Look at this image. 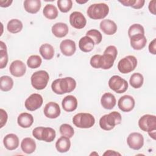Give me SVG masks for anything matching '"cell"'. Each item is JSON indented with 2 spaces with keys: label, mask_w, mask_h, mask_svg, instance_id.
Wrapping results in <instances>:
<instances>
[{
  "label": "cell",
  "mask_w": 156,
  "mask_h": 156,
  "mask_svg": "<svg viewBox=\"0 0 156 156\" xmlns=\"http://www.w3.org/2000/svg\"><path fill=\"white\" fill-rule=\"evenodd\" d=\"M76 87V82L71 77L55 79L51 84L52 90L57 94L71 93L75 89Z\"/></svg>",
  "instance_id": "cell-1"
},
{
  "label": "cell",
  "mask_w": 156,
  "mask_h": 156,
  "mask_svg": "<svg viewBox=\"0 0 156 156\" xmlns=\"http://www.w3.org/2000/svg\"><path fill=\"white\" fill-rule=\"evenodd\" d=\"M121 114L116 111L102 116L99 119V126L104 130H110L121 122Z\"/></svg>",
  "instance_id": "cell-2"
},
{
  "label": "cell",
  "mask_w": 156,
  "mask_h": 156,
  "mask_svg": "<svg viewBox=\"0 0 156 156\" xmlns=\"http://www.w3.org/2000/svg\"><path fill=\"white\" fill-rule=\"evenodd\" d=\"M109 12V7L105 3H97L90 5L87 10L88 16L93 20H101L105 18Z\"/></svg>",
  "instance_id": "cell-3"
},
{
  "label": "cell",
  "mask_w": 156,
  "mask_h": 156,
  "mask_svg": "<svg viewBox=\"0 0 156 156\" xmlns=\"http://www.w3.org/2000/svg\"><path fill=\"white\" fill-rule=\"evenodd\" d=\"M73 124L79 128L88 129L93 127L95 123L94 116L88 113H79L73 118Z\"/></svg>",
  "instance_id": "cell-4"
},
{
  "label": "cell",
  "mask_w": 156,
  "mask_h": 156,
  "mask_svg": "<svg viewBox=\"0 0 156 156\" xmlns=\"http://www.w3.org/2000/svg\"><path fill=\"white\" fill-rule=\"evenodd\" d=\"M32 135L38 140L50 143L54 141L56 133L54 129L51 127H37L32 131Z\"/></svg>",
  "instance_id": "cell-5"
},
{
  "label": "cell",
  "mask_w": 156,
  "mask_h": 156,
  "mask_svg": "<svg viewBox=\"0 0 156 156\" xmlns=\"http://www.w3.org/2000/svg\"><path fill=\"white\" fill-rule=\"evenodd\" d=\"M49 79V74L44 70H40L34 73L30 77L32 87L38 90L44 89L47 86Z\"/></svg>",
  "instance_id": "cell-6"
},
{
  "label": "cell",
  "mask_w": 156,
  "mask_h": 156,
  "mask_svg": "<svg viewBox=\"0 0 156 156\" xmlns=\"http://www.w3.org/2000/svg\"><path fill=\"white\" fill-rule=\"evenodd\" d=\"M137 66V59L133 55H127L121 59L118 63V69L122 74L133 71Z\"/></svg>",
  "instance_id": "cell-7"
},
{
  "label": "cell",
  "mask_w": 156,
  "mask_h": 156,
  "mask_svg": "<svg viewBox=\"0 0 156 156\" xmlns=\"http://www.w3.org/2000/svg\"><path fill=\"white\" fill-rule=\"evenodd\" d=\"M108 86L110 88L115 92L121 94L124 93L127 90L128 83L119 76L115 75L109 79Z\"/></svg>",
  "instance_id": "cell-8"
},
{
  "label": "cell",
  "mask_w": 156,
  "mask_h": 156,
  "mask_svg": "<svg viewBox=\"0 0 156 156\" xmlns=\"http://www.w3.org/2000/svg\"><path fill=\"white\" fill-rule=\"evenodd\" d=\"M138 126L141 130L149 132L156 130V116L152 115H144L138 121Z\"/></svg>",
  "instance_id": "cell-9"
},
{
  "label": "cell",
  "mask_w": 156,
  "mask_h": 156,
  "mask_svg": "<svg viewBox=\"0 0 156 156\" xmlns=\"http://www.w3.org/2000/svg\"><path fill=\"white\" fill-rule=\"evenodd\" d=\"M42 96L38 93H34L29 96L24 102L25 107L29 111H35L38 109L43 104Z\"/></svg>",
  "instance_id": "cell-10"
},
{
  "label": "cell",
  "mask_w": 156,
  "mask_h": 156,
  "mask_svg": "<svg viewBox=\"0 0 156 156\" xmlns=\"http://www.w3.org/2000/svg\"><path fill=\"white\" fill-rule=\"evenodd\" d=\"M127 143L130 148L133 150H139L144 144L143 136L140 133L132 132L127 136Z\"/></svg>",
  "instance_id": "cell-11"
},
{
  "label": "cell",
  "mask_w": 156,
  "mask_h": 156,
  "mask_svg": "<svg viewBox=\"0 0 156 156\" xmlns=\"http://www.w3.org/2000/svg\"><path fill=\"white\" fill-rule=\"evenodd\" d=\"M69 23L73 27L80 29L86 26L87 20L81 12H74L69 15Z\"/></svg>",
  "instance_id": "cell-12"
},
{
  "label": "cell",
  "mask_w": 156,
  "mask_h": 156,
  "mask_svg": "<svg viewBox=\"0 0 156 156\" xmlns=\"http://www.w3.org/2000/svg\"><path fill=\"white\" fill-rule=\"evenodd\" d=\"M135 103V100L132 96L130 95H124L119 99L118 106L121 111L129 112L133 109Z\"/></svg>",
  "instance_id": "cell-13"
},
{
  "label": "cell",
  "mask_w": 156,
  "mask_h": 156,
  "mask_svg": "<svg viewBox=\"0 0 156 156\" xmlns=\"http://www.w3.org/2000/svg\"><path fill=\"white\" fill-rule=\"evenodd\" d=\"M9 71L10 74L16 77H20L24 75L26 71V66L24 62L16 60L12 62L10 65Z\"/></svg>",
  "instance_id": "cell-14"
},
{
  "label": "cell",
  "mask_w": 156,
  "mask_h": 156,
  "mask_svg": "<svg viewBox=\"0 0 156 156\" xmlns=\"http://www.w3.org/2000/svg\"><path fill=\"white\" fill-rule=\"evenodd\" d=\"M44 115L51 119H55L60 115V108L58 104L54 102H49L44 107Z\"/></svg>",
  "instance_id": "cell-15"
},
{
  "label": "cell",
  "mask_w": 156,
  "mask_h": 156,
  "mask_svg": "<svg viewBox=\"0 0 156 156\" xmlns=\"http://www.w3.org/2000/svg\"><path fill=\"white\" fill-rule=\"evenodd\" d=\"M60 49L64 55L71 56L76 50V43L71 40H64L60 44Z\"/></svg>",
  "instance_id": "cell-16"
},
{
  "label": "cell",
  "mask_w": 156,
  "mask_h": 156,
  "mask_svg": "<svg viewBox=\"0 0 156 156\" xmlns=\"http://www.w3.org/2000/svg\"><path fill=\"white\" fill-rule=\"evenodd\" d=\"M130 43L132 48L135 50H141L143 49L147 43L144 34H136L130 37Z\"/></svg>",
  "instance_id": "cell-17"
},
{
  "label": "cell",
  "mask_w": 156,
  "mask_h": 156,
  "mask_svg": "<svg viewBox=\"0 0 156 156\" xmlns=\"http://www.w3.org/2000/svg\"><path fill=\"white\" fill-rule=\"evenodd\" d=\"M3 144L7 149L9 151L15 150L19 146V138L14 133L7 134L3 139Z\"/></svg>",
  "instance_id": "cell-18"
},
{
  "label": "cell",
  "mask_w": 156,
  "mask_h": 156,
  "mask_svg": "<svg viewBox=\"0 0 156 156\" xmlns=\"http://www.w3.org/2000/svg\"><path fill=\"white\" fill-rule=\"evenodd\" d=\"M100 29L106 35H112L116 32L117 25L113 21L105 19L100 23Z\"/></svg>",
  "instance_id": "cell-19"
},
{
  "label": "cell",
  "mask_w": 156,
  "mask_h": 156,
  "mask_svg": "<svg viewBox=\"0 0 156 156\" xmlns=\"http://www.w3.org/2000/svg\"><path fill=\"white\" fill-rule=\"evenodd\" d=\"M62 105L65 111L67 112H73L77 107V100L75 96L68 95L63 99Z\"/></svg>",
  "instance_id": "cell-20"
},
{
  "label": "cell",
  "mask_w": 156,
  "mask_h": 156,
  "mask_svg": "<svg viewBox=\"0 0 156 156\" xmlns=\"http://www.w3.org/2000/svg\"><path fill=\"white\" fill-rule=\"evenodd\" d=\"M101 104L105 109L111 110L116 104V100L115 96L110 93H105L101 97Z\"/></svg>",
  "instance_id": "cell-21"
},
{
  "label": "cell",
  "mask_w": 156,
  "mask_h": 156,
  "mask_svg": "<svg viewBox=\"0 0 156 156\" xmlns=\"http://www.w3.org/2000/svg\"><path fill=\"white\" fill-rule=\"evenodd\" d=\"M51 30L54 36L58 38H62L68 34L69 29L66 24L57 23L52 26Z\"/></svg>",
  "instance_id": "cell-22"
},
{
  "label": "cell",
  "mask_w": 156,
  "mask_h": 156,
  "mask_svg": "<svg viewBox=\"0 0 156 156\" xmlns=\"http://www.w3.org/2000/svg\"><path fill=\"white\" fill-rule=\"evenodd\" d=\"M41 5L40 0H26L24 2V10L32 14L37 13L40 10Z\"/></svg>",
  "instance_id": "cell-23"
},
{
  "label": "cell",
  "mask_w": 156,
  "mask_h": 156,
  "mask_svg": "<svg viewBox=\"0 0 156 156\" xmlns=\"http://www.w3.org/2000/svg\"><path fill=\"white\" fill-rule=\"evenodd\" d=\"M18 124L23 128H28L30 127L34 122L33 116L28 113H21L17 119Z\"/></svg>",
  "instance_id": "cell-24"
},
{
  "label": "cell",
  "mask_w": 156,
  "mask_h": 156,
  "mask_svg": "<svg viewBox=\"0 0 156 156\" xmlns=\"http://www.w3.org/2000/svg\"><path fill=\"white\" fill-rule=\"evenodd\" d=\"M71 147V141L69 138L62 136L59 138L55 143V147L58 152L65 153L68 152Z\"/></svg>",
  "instance_id": "cell-25"
},
{
  "label": "cell",
  "mask_w": 156,
  "mask_h": 156,
  "mask_svg": "<svg viewBox=\"0 0 156 156\" xmlns=\"http://www.w3.org/2000/svg\"><path fill=\"white\" fill-rule=\"evenodd\" d=\"M93 40L88 36L82 37L79 41V49L84 52H89L91 51L94 46Z\"/></svg>",
  "instance_id": "cell-26"
},
{
  "label": "cell",
  "mask_w": 156,
  "mask_h": 156,
  "mask_svg": "<svg viewBox=\"0 0 156 156\" xmlns=\"http://www.w3.org/2000/svg\"><path fill=\"white\" fill-rule=\"evenodd\" d=\"M21 148L24 153L27 154H32L36 149L35 141L31 138H25L21 141Z\"/></svg>",
  "instance_id": "cell-27"
},
{
  "label": "cell",
  "mask_w": 156,
  "mask_h": 156,
  "mask_svg": "<svg viewBox=\"0 0 156 156\" xmlns=\"http://www.w3.org/2000/svg\"><path fill=\"white\" fill-rule=\"evenodd\" d=\"M39 52L42 57L45 60H51L54 55V49L52 45L48 43L43 44L40 47Z\"/></svg>",
  "instance_id": "cell-28"
},
{
  "label": "cell",
  "mask_w": 156,
  "mask_h": 156,
  "mask_svg": "<svg viewBox=\"0 0 156 156\" xmlns=\"http://www.w3.org/2000/svg\"><path fill=\"white\" fill-rule=\"evenodd\" d=\"M22 22L18 19L10 20L7 25V29L9 32L12 34H16L20 32L23 29Z\"/></svg>",
  "instance_id": "cell-29"
},
{
  "label": "cell",
  "mask_w": 156,
  "mask_h": 156,
  "mask_svg": "<svg viewBox=\"0 0 156 156\" xmlns=\"http://www.w3.org/2000/svg\"><path fill=\"white\" fill-rule=\"evenodd\" d=\"M115 59L112 55L108 54H103L101 55L100 64H101V68L103 69H108L111 68L115 62Z\"/></svg>",
  "instance_id": "cell-30"
},
{
  "label": "cell",
  "mask_w": 156,
  "mask_h": 156,
  "mask_svg": "<svg viewBox=\"0 0 156 156\" xmlns=\"http://www.w3.org/2000/svg\"><path fill=\"white\" fill-rule=\"evenodd\" d=\"M44 16L49 20H54L58 16V10L53 4H47L43 9Z\"/></svg>",
  "instance_id": "cell-31"
},
{
  "label": "cell",
  "mask_w": 156,
  "mask_h": 156,
  "mask_svg": "<svg viewBox=\"0 0 156 156\" xmlns=\"http://www.w3.org/2000/svg\"><path fill=\"white\" fill-rule=\"evenodd\" d=\"M13 86V79L8 76H2L0 78V89L3 91H10Z\"/></svg>",
  "instance_id": "cell-32"
},
{
  "label": "cell",
  "mask_w": 156,
  "mask_h": 156,
  "mask_svg": "<svg viewBox=\"0 0 156 156\" xmlns=\"http://www.w3.org/2000/svg\"><path fill=\"white\" fill-rule=\"evenodd\" d=\"M144 78L143 75L139 73H135L130 76L129 83L130 85L134 88H139L141 87L143 84Z\"/></svg>",
  "instance_id": "cell-33"
},
{
  "label": "cell",
  "mask_w": 156,
  "mask_h": 156,
  "mask_svg": "<svg viewBox=\"0 0 156 156\" xmlns=\"http://www.w3.org/2000/svg\"><path fill=\"white\" fill-rule=\"evenodd\" d=\"M119 2L124 6L131 7L135 9H141L145 3L144 0H124L119 1Z\"/></svg>",
  "instance_id": "cell-34"
},
{
  "label": "cell",
  "mask_w": 156,
  "mask_h": 156,
  "mask_svg": "<svg viewBox=\"0 0 156 156\" xmlns=\"http://www.w3.org/2000/svg\"><path fill=\"white\" fill-rule=\"evenodd\" d=\"M41 62L42 60L39 55H32L28 58L27 60V65L30 68L35 69L38 68L41 65Z\"/></svg>",
  "instance_id": "cell-35"
},
{
  "label": "cell",
  "mask_w": 156,
  "mask_h": 156,
  "mask_svg": "<svg viewBox=\"0 0 156 156\" xmlns=\"http://www.w3.org/2000/svg\"><path fill=\"white\" fill-rule=\"evenodd\" d=\"M86 36L90 37L94 41L95 44H99L102 40L101 33L97 29H91L87 32Z\"/></svg>",
  "instance_id": "cell-36"
},
{
  "label": "cell",
  "mask_w": 156,
  "mask_h": 156,
  "mask_svg": "<svg viewBox=\"0 0 156 156\" xmlns=\"http://www.w3.org/2000/svg\"><path fill=\"white\" fill-rule=\"evenodd\" d=\"M59 130L62 136H65L69 138H72L74 133L73 127L68 124H62L60 127Z\"/></svg>",
  "instance_id": "cell-37"
},
{
  "label": "cell",
  "mask_w": 156,
  "mask_h": 156,
  "mask_svg": "<svg viewBox=\"0 0 156 156\" xmlns=\"http://www.w3.org/2000/svg\"><path fill=\"white\" fill-rule=\"evenodd\" d=\"M57 6L60 12L66 13L72 8L73 2L71 0H58Z\"/></svg>",
  "instance_id": "cell-38"
},
{
  "label": "cell",
  "mask_w": 156,
  "mask_h": 156,
  "mask_svg": "<svg viewBox=\"0 0 156 156\" xmlns=\"http://www.w3.org/2000/svg\"><path fill=\"white\" fill-rule=\"evenodd\" d=\"M144 34V29L140 24H133L132 26H130L128 30V35L130 37H131L133 35H136V34Z\"/></svg>",
  "instance_id": "cell-39"
},
{
  "label": "cell",
  "mask_w": 156,
  "mask_h": 156,
  "mask_svg": "<svg viewBox=\"0 0 156 156\" xmlns=\"http://www.w3.org/2000/svg\"><path fill=\"white\" fill-rule=\"evenodd\" d=\"M8 62V54L7 50L0 49V68H5Z\"/></svg>",
  "instance_id": "cell-40"
},
{
  "label": "cell",
  "mask_w": 156,
  "mask_h": 156,
  "mask_svg": "<svg viewBox=\"0 0 156 156\" xmlns=\"http://www.w3.org/2000/svg\"><path fill=\"white\" fill-rule=\"evenodd\" d=\"M101 57V55H99V54H96L91 57L90 63L93 68H96V69L101 68V65H100Z\"/></svg>",
  "instance_id": "cell-41"
},
{
  "label": "cell",
  "mask_w": 156,
  "mask_h": 156,
  "mask_svg": "<svg viewBox=\"0 0 156 156\" xmlns=\"http://www.w3.org/2000/svg\"><path fill=\"white\" fill-rule=\"evenodd\" d=\"M104 54H108L113 56L114 59L115 60L116 58V56L118 55V51L116 48L115 46L110 45L106 48L104 52Z\"/></svg>",
  "instance_id": "cell-42"
},
{
  "label": "cell",
  "mask_w": 156,
  "mask_h": 156,
  "mask_svg": "<svg viewBox=\"0 0 156 156\" xmlns=\"http://www.w3.org/2000/svg\"><path fill=\"white\" fill-rule=\"evenodd\" d=\"M8 118V115L7 112L2 108H1V126L0 127L2 128L5 125Z\"/></svg>",
  "instance_id": "cell-43"
},
{
  "label": "cell",
  "mask_w": 156,
  "mask_h": 156,
  "mask_svg": "<svg viewBox=\"0 0 156 156\" xmlns=\"http://www.w3.org/2000/svg\"><path fill=\"white\" fill-rule=\"evenodd\" d=\"M149 51L153 55L156 54V38L153 39L149 44Z\"/></svg>",
  "instance_id": "cell-44"
},
{
  "label": "cell",
  "mask_w": 156,
  "mask_h": 156,
  "mask_svg": "<svg viewBox=\"0 0 156 156\" xmlns=\"http://www.w3.org/2000/svg\"><path fill=\"white\" fill-rule=\"evenodd\" d=\"M155 4H156V1L152 0L149 2V6H148L149 12L153 15H155Z\"/></svg>",
  "instance_id": "cell-45"
},
{
  "label": "cell",
  "mask_w": 156,
  "mask_h": 156,
  "mask_svg": "<svg viewBox=\"0 0 156 156\" xmlns=\"http://www.w3.org/2000/svg\"><path fill=\"white\" fill-rule=\"evenodd\" d=\"M13 1H9V0H7V1H3V0H0V6L1 7H7L9 6H10L11 5V4L12 3Z\"/></svg>",
  "instance_id": "cell-46"
},
{
  "label": "cell",
  "mask_w": 156,
  "mask_h": 156,
  "mask_svg": "<svg viewBox=\"0 0 156 156\" xmlns=\"http://www.w3.org/2000/svg\"><path fill=\"white\" fill-rule=\"evenodd\" d=\"M104 155H121V154H119L118 152H116L115 151H112V150H107L106 151L104 154Z\"/></svg>",
  "instance_id": "cell-47"
},
{
  "label": "cell",
  "mask_w": 156,
  "mask_h": 156,
  "mask_svg": "<svg viewBox=\"0 0 156 156\" xmlns=\"http://www.w3.org/2000/svg\"><path fill=\"white\" fill-rule=\"evenodd\" d=\"M155 133H156V130H153L151 132H148L149 135L154 140H155Z\"/></svg>",
  "instance_id": "cell-48"
},
{
  "label": "cell",
  "mask_w": 156,
  "mask_h": 156,
  "mask_svg": "<svg viewBox=\"0 0 156 156\" xmlns=\"http://www.w3.org/2000/svg\"><path fill=\"white\" fill-rule=\"evenodd\" d=\"M0 48L2 50H7V46L2 41H0Z\"/></svg>",
  "instance_id": "cell-49"
},
{
  "label": "cell",
  "mask_w": 156,
  "mask_h": 156,
  "mask_svg": "<svg viewBox=\"0 0 156 156\" xmlns=\"http://www.w3.org/2000/svg\"><path fill=\"white\" fill-rule=\"evenodd\" d=\"M76 2L77 3H78V4H85V3H86L87 2H88V1H87V0H86V1H79V0L77 1V0H76Z\"/></svg>",
  "instance_id": "cell-50"
}]
</instances>
